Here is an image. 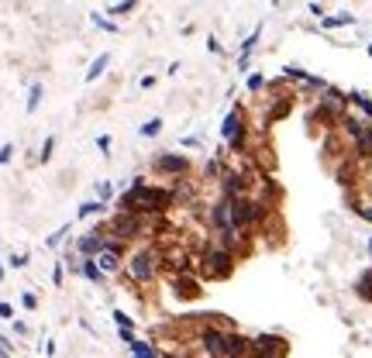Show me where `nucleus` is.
Returning <instances> with one entry per match:
<instances>
[{"mask_svg": "<svg viewBox=\"0 0 372 358\" xmlns=\"http://www.w3.org/2000/svg\"><path fill=\"white\" fill-rule=\"evenodd\" d=\"M173 210V197L166 186H152L145 176H135L131 186L118 197V214H138V218H162Z\"/></svg>", "mask_w": 372, "mask_h": 358, "instance_id": "f257e3e1", "label": "nucleus"}, {"mask_svg": "<svg viewBox=\"0 0 372 358\" xmlns=\"http://www.w3.org/2000/svg\"><path fill=\"white\" fill-rule=\"evenodd\" d=\"M128 282H135V286H145V282H152V279L162 272V248L156 245H141L135 248L131 255H124V269H121Z\"/></svg>", "mask_w": 372, "mask_h": 358, "instance_id": "f03ea898", "label": "nucleus"}, {"mask_svg": "<svg viewBox=\"0 0 372 358\" xmlns=\"http://www.w3.org/2000/svg\"><path fill=\"white\" fill-rule=\"evenodd\" d=\"M196 265H200L203 279H211V282L231 279V272H235V252H228L224 245L211 241V245H207V248L196 255Z\"/></svg>", "mask_w": 372, "mask_h": 358, "instance_id": "7ed1b4c3", "label": "nucleus"}, {"mask_svg": "<svg viewBox=\"0 0 372 358\" xmlns=\"http://www.w3.org/2000/svg\"><path fill=\"white\" fill-rule=\"evenodd\" d=\"M228 324H221L217 314H211V320H203L200 324V331H196V341H200V352L203 358H224V344H228Z\"/></svg>", "mask_w": 372, "mask_h": 358, "instance_id": "20e7f679", "label": "nucleus"}, {"mask_svg": "<svg viewBox=\"0 0 372 358\" xmlns=\"http://www.w3.org/2000/svg\"><path fill=\"white\" fill-rule=\"evenodd\" d=\"M266 218H269V207H266V203H258V200H252V197L231 200V220H235V227L241 235L252 231V227H258Z\"/></svg>", "mask_w": 372, "mask_h": 358, "instance_id": "39448f33", "label": "nucleus"}, {"mask_svg": "<svg viewBox=\"0 0 372 358\" xmlns=\"http://www.w3.org/2000/svg\"><path fill=\"white\" fill-rule=\"evenodd\" d=\"M152 169H156L162 179L179 183V179H186V173H190V159H186L183 152H159L156 159H152Z\"/></svg>", "mask_w": 372, "mask_h": 358, "instance_id": "423d86ee", "label": "nucleus"}, {"mask_svg": "<svg viewBox=\"0 0 372 358\" xmlns=\"http://www.w3.org/2000/svg\"><path fill=\"white\" fill-rule=\"evenodd\" d=\"M286 352H290V344L279 334H258V338H252V358H286Z\"/></svg>", "mask_w": 372, "mask_h": 358, "instance_id": "0eeeda50", "label": "nucleus"}, {"mask_svg": "<svg viewBox=\"0 0 372 358\" xmlns=\"http://www.w3.org/2000/svg\"><path fill=\"white\" fill-rule=\"evenodd\" d=\"M124 255H128V248L124 245H114V241H107V248L100 252L97 259V269L104 272V276H114V272H121L124 269Z\"/></svg>", "mask_w": 372, "mask_h": 358, "instance_id": "6e6552de", "label": "nucleus"}, {"mask_svg": "<svg viewBox=\"0 0 372 358\" xmlns=\"http://www.w3.org/2000/svg\"><path fill=\"white\" fill-rule=\"evenodd\" d=\"M104 248H107V238H104L100 231H90V235L76 238V255L79 259H97Z\"/></svg>", "mask_w": 372, "mask_h": 358, "instance_id": "1a4fd4ad", "label": "nucleus"}, {"mask_svg": "<svg viewBox=\"0 0 372 358\" xmlns=\"http://www.w3.org/2000/svg\"><path fill=\"white\" fill-rule=\"evenodd\" d=\"M169 197H173V207H200V200H196V186L193 183H186V179L173 183Z\"/></svg>", "mask_w": 372, "mask_h": 358, "instance_id": "9d476101", "label": "nucleus"}, {"mask_svg": "<svg viewBox=\"0 0 372 358\" xmlns=\"http://www.w3.org/2000/svg\"><path fill=\"white\" fill-rule=\"evenodd\" d=\"M224 358H252V338L228 331V344H224Z\"/></svg>", "mask_w": 372, "mask_h": 358, "instance_id": "9b49d317", "label": "nucleus"}, {"mask_svg": "<svg viewBox=\"0 0 372 358\" xmlns=\"http://www.w3.org/2000/svg\"><path fill=\"white\" fill-rule=\"evenodd\" d=\"M173 286H176V297L179 300H196L203 290H200V279L193 272H183V276H173Z\"/></svg>", "mask_w": 372, "mask_h": 358, "instance_id": "f8f14e48", "label": "nucleus"}, {"mask_svg": "<svg viewBox=\"0 0 372 358\" xmlns=\"http://www.w3.org/2000/svg\"><path fill=\"white\" fill-rule=\"evenodd\" d=\"M293 111V97H276L273 107L266 111V124H273V121H283L286 114Z\"/></svg>", "mask_w": 372, "mask_h": 358, "instance_id": "ddd939ff", "label": "nucleus"}, {"mask_svg": "<svg viewBox=\"0 0 372 358\" xmlns=\"http://www.w3.org/2000/svg\"><path fill=\"white\" fill-rule=\"evenodd\" d=\"M107 66H111V52H100L97 59L90 62V69H86V76H83V80H86V83H97L100 76L107 73Z\"/></svg>", "mask_w": 372, "mask_h": 358, "instance_id": "4468645a", "label": "nucleus"}, {"mask_svg": "<svg viewBox=\"0 0 372 358\" xmlns=\"http://www.w3.org/2000/svg\"><path fill=\"white\" fill-rule=\"evenodd\" d=\"M352 152H355V155H352L355 162H372V128H369V131H366V135H362L358 141H355Z\"/></svg>", "mask_w": 372, "mask_h": 358, "instance_id": "2eb2a0df", "label": "nucleus"}, {"mask_svg": "<svg viewBox=\"0 0 372 358\" xmlns=\"http://www.w3.org/2000/svg\"><path fill=\"white\" fill-rule=\"evenodd\" d=\"M128 352H131V358H162V352H159L152 341H138V338L128 344Z\"/></svg>", "mask_w": 372, "mask_h": 358, "instance_id": "dca6fc26", "label": "nucleus"}, {"mask_svg": "<svg viewBox=\"0 0 372 358\" xmlns=\"http://www.w3.org/2000/svg\"><path fill=\"white\" fill-rule=\"evenodd\" d=\"M79 276L90 279L94 286H104V279H107V276H104V272L97 269V262H94V259H79Z\"/></svg>", "mask_w": 372, "mask_h": 358, "instance_id": "f3484780", "label": "nucleus"}, {"mask_svg": "<svg viewBox=\"0 0 372 358\" xmlns=\"http://www.w3.org/2000/svg\"><path fill=\"white\" fill-rule=\"evenodd\" d=\"M104 210H107V203H100V200H86V203H79L76 218L86 220V218H97V214H104Z\"/></svg>", "mask_w": 372, "mask_h": 358, "instance_id": "a211bd4d", "label": "nucleus"}, {"mask_svg": "<svg viewBox=\"0 0 372 358\" xmlns=\"http://www.w3.org/2000/svg\"><path fill=\"white\" fill-rule=\"evenodd\" d=\"M41 97H45V86H41V83H31V90H28V103H24V111H28V114H35V111H39V103H41Z\"/></svg>", "mask_w": 372, "mask_h": 358, "instance_id": "6ab92c4d", "label": "nucleus"}, {"mask_svg": "<svg viewBox=\"0 0 372 358\" xmlns=\"http://www.w3.org/2000/svg\"><path fill=\"white\" fill-rule=\"evenodd\" d=\"M355 293L362 300H372V269H366L362 276L355 279Z\"/></svg>", "mask_w": 372, "mask_h": 358, "instance_id": "aec40b11", "label": "nucleus"}, {"mask_svg": "<svg viewBox=\"0 0 372 358\" xmlns=\"http://www.w3.org/2000/svg\"><path fill=\"white\" fill-rule=\"evenodd\" d=\"M138 4L135 0H121V4H111V7H104V14H111V18H124V14H131Z\"/></svg>", "mask_w": 372, "mask_h": 358, "instance_id": "412c9836", "label": "nucleus"}, {"mask_svg": "<svg viewBox=\"0 0 372 358\" xmlns=\"http://www.w3.org/2000/svg\"><path fill=\"white\" fill-rule=\"evenodd\" d=\"M345 24H355V14H338V18H324V21H321V28H324V31L345 28Z\"/></svg>", "mask_w": 372, "mask_h": 358, "instance_id": "4be33fe9", "label": "nucleus"}, {"mask_svg": "<svg viewBox=\"0 0 372 358\" xmlns=\"http://www.w3.org/2000/svg\"><path fill=\"white\" fill-rule=\"evenodd\" d=\"M221 173H224V159L221 155L203 162V179H221Z\"/></svg>", "mask_w": 372, "mask_h": 358, "instance_id": "5701e85b", "label": "nucleus"}, {"mask_svg": "<svg viewBox=\"0 0 372 358\" xmlns=\"http://www.w3.org/2000/svg\"><path fill=\"white\" fill-rule=\"evenodd\" d=\"M159 131H162V118H149L145 124H141V131H138V135H141V138H156Z\"/></svg>", "mask_w": 372, "mask_h": 358, "instance_id": "b1692460", "label": "nucleus"}, {"mask_svg": "<svg viewBox=\"0 0 372 358\" xmlns=\"http://www.w3.org/2000/svg\"><path fill=\"white\" fill-rule=\"evenodd\" d=\"M111 197H114V183H111V179H100L97 183V200L100 203H107Z\"/></svg>", "mask_w": 372, "mask_h": 358, "instance_id": "393cba45", "label": "nucleus"}, {"mask_svg": "<svg viewBox=\"0 0 372 358\" xmlns=\"http://www.w3.org/2000/svg\"><path fill=\"white\" fill-rule=\"evenodd\" d=\"M66 235H69V224H62L56 235H49V238H45V248H59L62 241H66Z\"/></svg>", "mask_w": 372, "mask_h": 358, "instance_id": "a878e982", "label": "nucleus"}, {"mask_svg": "<svg viewBox=\"0 0 372 358\" xmlns=\"http://www.w3.org/2000/svg\"><path fill=\"white\" fill-rule=\"evenodd\" d=\"M111 317H114V324H118V331H135V320L128 317L124 310H114Z\"/></svg>", "mask_w": 372, "mask_h": 358, "instance_id": "bb28decb", "label": "nucleus"}, {"mask_svg": "<svg viewBox=\"0 0 372 358\" xmlns=\"http://www.w3.org/2000/svg\"><path fill=\"white\" fill-rule=\"evenodd\" d=\"M283 76H286V80H296V83H303V80H307V76H311V73H303L300 66H286V69H283Z\"/></svg>", "mask_w": 372, "mask_h": 358, "instance_id": "cd10ccee", "label": "nucleus"}, {"mask_svg": "<svg viewBox=\"0 0 372 358\" xmlns=\"http://www.w3.org/2000/svg\"><path fill=\"white\" fill-rule=\"evenodd\" d=\"M90 21H94L97 28H104V31H118V24H114L111 18H104V14H90Z\"/></svg>", "mask_w": 372, "mask_h": 358, "instance_id": "c85d7f7f", "label": "nucleus"}, {"mask_svg": "<svg viewBox=\"0 0 372 358\" xmlns=\"http://www.w3.org/2000/svg\"><path fill=\"white\" fill-rule=\"evenodd\" d=\"M52 152H56V138L49 135V138L41 141V155H39V159H41V162H49V159H52Z\"/></svg>", "mask_w": 372, "mask_h": 358, "instance_id": "c756f323", "label": "nucleus"}, {"mask_svg": "<svg viewBox=\"0 0 372 358\" xmlns=\"http://www.w3.org/2000/svg\"><path fill=\"white\" fill-rule=\"evenodd\" d=\"M352 210H355V214H358L362 220H369V224H372V203H358V200H355Z\"/></svg>", "mask_w": 372, "mask_h": 358, "instance_id": "7c9ffc66", "label": "nucleus"}, {"mask_svg": "<svg viewBox=\"0 0 372 358\" xmlns=\"http://www.w3.org/2000/svg\"><path fill=\"white\" fill-rule=\"evenodd\" d=\"M7 265H11V269H24V265H28V252H18V255H11V259H7Z\"/></svg>", "mask_w": 372, "mask_h": 358, "instance_id": "2f4dec72", "label": "nucleus"}, {"mask_svg": "<svg viewBox=\"0 0 372 358\" xmlns=\"http://www.w3.org/2000/svg\"><path fill=\"white\" fill-rule=\"evenodd\" d=\"M262 86H266V76H258V73H252V76H248V90H252V93H258Z\"/></svg>", "mask_w": 372, "mask_h": 358, "instance_id": "473e14b6", "label": "nucleus"}, {"mask_svg": "<svg viewBox=\"0 0 372 358\" xmlns=\"http://www.w3.org/2000/svg\"><path fill=\"white\" fill-rule=\"evenodd\" d=\"M11 155H14V145L7 141V145L0 148V165H7V162H11Z\"/></svg>", "mask_w": 372, "mask_h": 358, "instance_id": "72a5a7b5", "label": "nucleus"}, {"mask_svg": "<svg viewBox=\"0 0 372 358\" xmlns=\"http://www.w3.org/2000/svg\"><path fill=\"white\" fill-rule=\"evenodd\" d=\"M179 145H183V148H200V138H196V135H183Z\"/></svg>", "mask_w": 372, "mask_h": 358, "instance_id": "f704fd0d", "label": "nucleus"}, {"mask_svg": "<svg viewBox=\"0 0 372 358\" xmlns=\"http://www.w3.org/2000/svg\"><path fill=\"white\" fill-rule=\"evenodd\" d=\"M21 303H24V310H35V307H39V297H35V293H24Z\"/></svg>", "mask_w": 372, "mask_h": 358, "instance_id": "c9c22d12", "label": "nucleus"}, {"mask_svg": "<svg viewBox=\"0 0 372 358\" xmlns=\"http://www.w3.org/2000/svg\"><path fill=\"white\" fill-rule=\"evenodd\" d=\"M97 148L104 152V155H111V135H100V138H97Z\"/></svg>", "mask_w": 372, "mask_h": 358, "instance_id": "e433bc0d", "label": "nucleus"}, {"mask_svg": "<svg viewBox=\"0 0 372 358\" xmlns=\"http://www.w3.org/2000/svg\"><path fill=\"white\" fill-rule=\"evenodd\" d=\"M0 317H4V320H14V307H11V303H4V300H0Z\"/></svg>", "mask_w": 372, "mask_h": 358, "instance_id": "4c0bfd02", "label": "nucleus"}, {"mask_svg": "<svg viewBox=\"0 0 372 358\" xmlns=\"http://www.w3.org/2000/svg\"><path fill=\"white\" fill-rule=\"evenodd\" d=\"M118 338L124 341V344H131V341H135V331H118Z\"/></svg>", "mask_w": 372, "mask_h": 358, "instance_id": "58836bf2", "label": "nucleus"}, {"mask_svg": "<svg viewBox=\"0 0 372 358\" xmlns=\"http://www.w3.org/2000/svg\"><path fill=\"white\" fill-rule=\"evenodd\" d=\"M62 276H66V269H62V265H56V272H52V282L59 286V282H62Z\"/></svg>", "mask_w": 372, "mask_h": 358, "instance_id": "ea45409f", "label": "nucleus"}, {"mask_svg": "<svg viewBox=\"0 0 372 358\" xmlns=\"http://www.w3.org/2000/svg\"><path fill=\"white\" fill-rule=\"evenodd\" d=\"M311 14H313V18L324 21V7H321V4H311Z\"/></svg>", "mask_w": 372, "mask_h": 358, "instance_id": "a19ab883", "label": "nucleus"}, {"mask_svg": "<svg viewBox=\"0 0 372 358\" xmlns=\"http://www.w3.org/2000/svg\"><path fill=\"white\" fill-rule=\"evenodd\" d=\"M156 86V76H141V90H152Z\"/></svg>", "mask_w": 372, "mask_h": 358, "instance_id": "79ce46f5", "label": "nucleus"}, {"mask_svg": "<svg viewBox=\"0 0 372 358\" xmlns=\"http://www.w3.org/2000/svg\"><path fill=\"white\" fill-rule=\"evenodd\" d=\"M0 348H4V352H11L14 344H11V338H4V334H0Z\"/></svg>", "mask_w": 372, "mask_h": 358, "instance_id": "37998d69", "label": "nucleus"}, {"mask_svg": "<svg viewBox=\"0 0 372 358\" xmlns=\"http://www.w3.org/2000/svg\"><path fill=\"white\" fill-rule=\"evenodd\" d=\"M0 358H11V352H4V348H0Z\"/></svg>", "mask_w": 372, "mask_h": 358, "instance_id": "c03bdc74", "label": "nucleus"}, {"mask_svg": "<svg viewBox=\"0 0 372 358\" xmlns=\"http://www.w3.org/2000/svg\"><path fill=\"white\" fill-rule=\"evenodd\" d=\"M0 279H4V262H0Z\"/></svg>", "mask_w": 372, "mask_h": 358, "instance_id": "a18cd8bd", "label": "nucleus"}, {"mask_svg": "<svg viewBox=\"0 0 372 358\" xmlns=\"http://www.w3.org/2000/svg\"><path fill=\"white\" fill-rule=\"evenodd\" d=\"M369 255H372V241H369Z\"/></svg>", "mask_w": 372, "mask_h": 358, "instance_id": "49530a36", "label": "nucleus"}, {"mask_svg": "<svg viewBox=\"0 0 372 358\" xmlns=\"http://www.w3.org/2000/svg\"><path fill=\"white\" fill-rule=\"evenodd\" d=\"M369 56H372V45H369Z\"/></svg>", "mask_w": 372, "mask_h": 358, "instance_id": "de8ad7c7", "label": "nucleus"}, {"mask_svg": "<svg viewBox=\"0 0 372 358\" xmlns=\"http://www.w3.org/2000/svg\"><path fill=\"white\" fill-rule=\"evenodd\" d=\"M369 128H372V124H369Z\"/></svg>", "mask_w": 372, "mask_h": 358, "instance_id": "09e8293b", "label": "nucleus"}]
</instances>
